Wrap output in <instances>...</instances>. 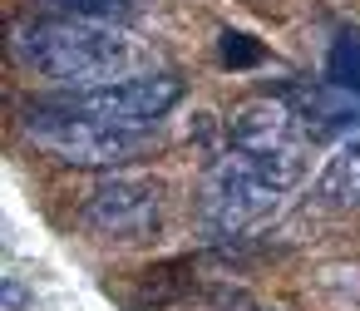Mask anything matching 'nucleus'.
<instances>
[{
  "instance_id": "nucleus-3",
  "label": "nucleus",
  "mask_w": 360,
  "mask_h": 311,
  "mask_svg": "<svg viewBox=\"0 0 360 311\" xmlns=\"http://www.w3.org/2000/svg\"><path fill=\"white\" fill-rule=\"evenodd\" d=\"M79 222L89 232L109 237V242L153 237L158 222H163V188L153 178H139V173H109L84 193Z\"/></svg>"
},
{
  "instance_id": "nucleus-8",
  "label": "nucleus",
  "mask_w": 360,
  "mask_h": 311,
  "mask_svg": "<svg viewBox=\"0 0 360 311\" xmlns=\"http://www.w3.org/2000/svg\"><path fill=\"white\" fill-rule=\"evenodd\" d=\"M55 15H75V20H104V25H124L143 11V0H45Z\"/></svg>"
},
{
  "instance_id": "nucleus-7",
  "label": "nucleus",
  "mask_w": 360,
  "mask_h": 311,
  "mask_svg": "<svg viewBox=\"0 0 360 311\" xmlns=\"http://www.w3.org/2000/svg\"><path fill=\"white\" fill-rule=\"evenodd\" d=\"M316 198H321L326 208H335V212L360 208V134H350V139L326 158V168H321V178H316Z\"/></svg>"
},
{
  "instance_id": "nucleus-1",
  "label": "nucleus",
  "mask_w": 360,
  "mask_h": 311,
  "mask_svg": "<svg viewBox=\"0 0 360 311\" xmlns=\"http://www.w3.org/2000/svg\"><path fill=\"white\" fill-rule=\"evenodd\" d=\"M11 55L20 60V70H30L40 80H55V84H70V89H89V84L129 80L143 50H139V40L124 25L50 15V20L15 25Z\"/></svg>"
},
{
  "instance_id": "nucleus-2",
  "label": "nucleus",
  "mask_w": 360,
  "mask_h": 311,
  "mask_svg": "<svg viewBox=\"0 0 360 311\" xmlns=\"http://www.w3.org/2000/svg\"><path fill=\"white\" fill-rule=\"evenodd\" d=\"M25 134H30V144L45 148L50 158H60V163H84V168L124 163V158L143 153V144H148L143 129H124V124H109V119H89V114H75V109H60V104L30 109Z\"/></svg>"
},
{
  "instance_id": "nucleus-9",
  "label": "nucleus",
  "mask_w": 360,
  "mask_h": 311,
  "mask_svg": "<svg viewBox=\"0 0 360 311\" xmlns=\"http://www.w3.org/2000/svg\"><path fill=\"white\" fill-rule=\"evenodd\" d=\"M326 80L335 89H350L360 94V35H340L326 55Z\"/></svg>"
},
{
  "instance_id": "nucleus-10",
  "label": "nucleus",
  "mask_w": 360,
  "mask_h": 311,
  "mask_svg": "<svg viewBox=\"0 0 360 311\" xmlns=\"http://www.w3.org/2000/svg\"><path fill=\"white\" fill-rule=\"evenodd\" d=\"M217 55H222V65H227V70H252V65H262V55H266V50H262L252 35H242V30H222Z\"/></svg>"
},
{
  "instance_id": "nucleus-5",
  "label": "nucleus",
  "mask_w": 360,
  "mask_h": 311,
  "mask_svg": "<svg viewBox=\"0 0 360 311\" xmlns=\"http://www.w3.org/2000/svg\"><path fill=\"white\" fill-rule=\"evenodd\" d=\"M276 188L266 178H257L237 153L212 163L207 168V183H202V222L217 232V237H232V232H247L252 222H262L271 208H276Z\"/></svg>"
},
{
  "instance_id": "nucleus-11",
  "label": "nucleus",
  "mask_w": 360,
  "mask_h": 311,
  "mask_svg": "<svg viewBox=\"0 0 360 311\" xmlns=\"http://www.w3.org/2000/svg\"><path fill=\"white\" fill-rule=\"evenodd\" d=\"M227 311H276V306H247V301H242V306H227Z\"/></svg>"
},
{
  "instance_id": "nucleus-6",
  "label": "nucleus",
  "mask_w": 360,
  "mask_h": 311,
  "mask_svg": "<svg viewBox=\"0 0 360 311\" xmlns=\"http://www.w3.org/2000/svg\"><path fill=\"white\" fill-rule=\"evenodd\" d=\"M227 144H232V153H242L252 163L286 153V148H301L296 144V114L281 99H247L227 119Z\"/></svg>"
},
{
  "instance_id": "nucleus-4",
  "label": "nucleus",
  "mask_w": 360,
  "mask_h": 311,
  "mask_svg": "<svg viewBox=\"0 0 360 311\" xmlns=\"http://www.w3.org/2000/svg\"><path fill=\"white\" fill-rule=\"evenodd\" d=\"M178 99H183V80L178 75H129V80L70 89L60 99V109H75V114H89V119H109V124H124V129H148Z\"/></svg>"
}]
</instances>
